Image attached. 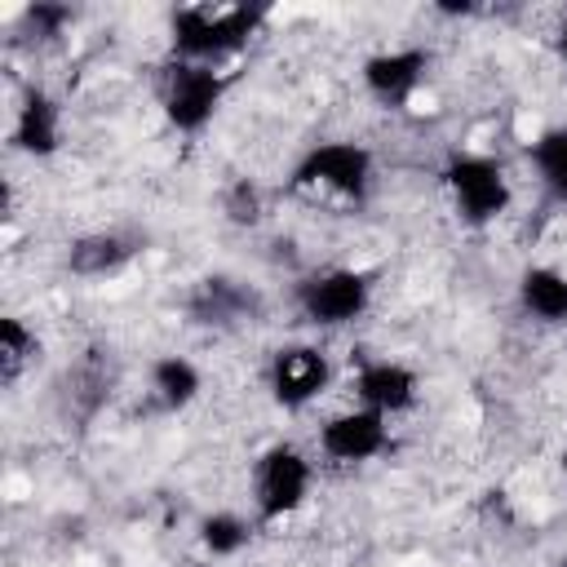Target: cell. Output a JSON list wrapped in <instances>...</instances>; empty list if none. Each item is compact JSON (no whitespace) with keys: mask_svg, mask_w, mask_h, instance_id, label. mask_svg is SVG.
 <instances>
[{"mask_svg":"<svg viewBox=\"0 0 567 567\" xmlns=\"http://www.w3.org/2000/svg\"><path fill=\"white\" fill-rule=\"evenodd\" d=\"M390 443H394L390 421L359 403L337 408L315 425V447L328 465H372L390 452Z\"/></svg>","mask_w":567,"mask_h":567,"instance_id":"9","label":"cell"},{"mask_svg":"<svg viewBox=\"0 0 567 567\" xmlns=\"http://www.w3.org/2000/svg\"><path fill=\"white\" fill-rule=\"evenodd\" d=\"M18 18L40 40H58V35H66V27H75V9L71 4H27V9H18Z\"/></svg>","mask_w":567,"mask_h":567,"instance_id":"20","label":"cell"},{"mask_svg":"<svg viewBox=\"0 0 567 567\" xmlns=\"http://www.w3.org/2000/svg\"><path fill=\"white\" fill-rule=\"evenodd\" d=\"M252 540H257V518L244 514V509H226V505H217V509H204V514L195 518V545H199L213 563H230V558H239Z\"/></svg>","mask_w":567,"mask_h":567,"instance_id":"16","label":"cell"},{"mask_svg":"<svg viewBox=\"0 0 567 567\" xmlns=\"http://www.w3.org/2000/svg\"><path fill=\"white\" fill-rule=\"evenodd\" d=\"M558 470H563V478H567V447H563V456H558Z\"/></svg>","mask_w":567,"mask_h":567,"instance_id":"22","label":"cell"},{"mask_svg":"<svg viewBox=\"0 0 567 567\" xmlns=\"http://www.w3.org/2000/svg\"><path fill=\"white\" fill-rule=\"evenodd\" d=\"M146 394L155 399L159 412H186L204 394V368L190 354L164 350L146 363Z\"/></svg>","mask_w":567,"mask_h":567,"instance_id":"14","label":"cell"},{"mask_svg":"<svg viewBox=\"0 0 567 567\" xmlns=\"http://www.w3.org/2000/svg\"><path fill=\"white\" fill-rule=\"evenodd\" d=\"M439 186L465 230H492L514 208L509 164L492 151H447V159L439 164Z\"/></svg>","mask_w":567,"mask_h":567,"instance_id":"4","label":"cell"},{"mask_svg":"<svg viewBox=\"0 0 567 567\" xmlns=\"http://www.w3.org/2000/svg\"><path fill=\"white\" fill-rule=\"evenodd\" d=\"M261 381H266V394L279 412H306L332 390L337 363H332L328 346L301 337V341H284L266 354Z\"/></svg>","mask_w":567,"mask_h":567,"instance_id":"7","label":"cell"},{"mask_svg":"<svg viewBox=\"0 0 567 567\" xmlns=\"http://www.w3.org/2000/svg\"><path fill=\"white\" fill-rule=\"evenodd\" d=\"M377 301V270L354 261L315 266L292 279V310L315 332H346L359 319H368Z\"/></svg>","mask_w":567,"mask_h":567,"instance_id":"3","label":"cell"},{"mask_svg":"<svg viewBox=\"0 0 567 567\" xmlns=\"http://www.w3.org/2000/svg\"><path fill=\"white\" fill-rule=\"evenodd\" d=\"M266 18L270 9L261 4H177L164 22L168 58L230 71V62H239L252 49Z\"/></svg>","mask_w":567,"mask_h":567,"instance_id":"1","label":"cell"},{"mask_svg":"<svg viewBox=\"0 0 567 567\" xmlns=\"http://www.w3.org/2000/svg\"><path fill=\"white\" fill-rule=\"evenodd\" d=\"M66 146V111L62 97L44 84H22L9 115V151L27 159H53Z\"/></svg>","mask_w":567,"mask_h":567,"instance_id":"11","label":"cell"},{"mask_svg":"<svg viewBox=\"0 0 567 567\" xmlns=\"http://www.w3.org/2000/svg\"><path fill=\"white\" fill-rule=\"evenodd\" d=\"M430 71H434V49L385 44L359 62V89H363V97H372L385 111H408L416 102V93L425 89Z\"/></svg>","mask_w":567,"mask_h":567,"instance_id":"8","label":"cell"},{"mask_svg":"<svg viewBox=\"0 0 567 567\" xmlns=\"http://www.w3.org/2000/svg\"><path fill=\"white\" fill-rule=\"evenodd\" d=\"M244 306H248V292L235 279H221V275L199 279V288L190 297V315L199 323H230V319L244 315Z\"/></svg>","mask_w":567,"mask_h":567,"instance_id":"18","label":"cell"},{"mask_svg":"<svg viewBox=\"0 0 567 567\" xmlns=\"http://www.w3.org/2000/svg\"><path fill=\"white\" fill-rule=\"evenodd\" d=\"M142 257V239L120 230V226H102V230H84L66 244L62 252V266L66 275L84 279V284H102V279H115L124 275L133 261Z\"/></svg>","mask_w":567,"mask_h":567,"instance_id":"12","label":"cell"},{"mask_svg":"<svg viewBox=\"0 0 567 567\" xmlns=\"http://www.w3.org/2000/svg\"><path fill=\"white\" fill-rule=\"evenodd\" d=\"M523 159L540 186V195L558 208H567V120L558 124H540L527 146H523Z\"/></svg>","mask_w":567,"mask_h":567,"instance_id":"15","label":"cell"},{"mask_svg":"<svg viewBox=\"0 0 567 567\" xmlns=\"http://www.w3.org/2000/svg\"><path fill=\"white\" fill-rule=\"evenodd\" d=\"M44 354V341L35 332V323H27L22 315H0V381L18 385Z\"/></svg>","mask_w":567,"mask_h":567,"instance_id":"17","label":"cell"},{"mask_svg":"<svg viewBox=\"0 0 567 567\" xmlns=\"http://www.w3.org/2000/svg\"><path fill=\"white\" fill-rule=\"evenodd\" d=\"M288 190L363 208L377 190V155L368 142H354V137H319L292 159Z\"/></svg>","mask_w":567,"mask_h":567,"instance_id":"2","label":"cell"},{"mask_svg":"<svg viewBox=\"0 0 567 567\" xmlns=\"http://www.w3.org/2000/svg\"><path fill=\"white\" fill-rule=\"evenodd\" d=\"M514 306L536 328H567V270L554 261H527L514 275Z\"/></svg>","mask_w":567,"mask_h":567,"instance_id":"13","label":"cell"},{"mask_svg":"<svg viewBox=\"0 0 567 567\" xmlns=\"http://www.w3.org/2000/svg\"><path fill=\"white\" fill-rule=\"evenodd\" d=\"M350 385V403L368 408V412H381L385 421L394 416H408L416 403H421V372L408 363V359H390V354H368L350 368L346 377Z\"/></svg>","mask_w":567,"mask_h":567,"instance_id":"10","label":"cell"},{"mask_svg":"<svg viewBox=\"0 0 567 567\" xmlns=\"http://www.w3.org/2000/svg\"><path fill=\"white\" fill-rule=\"evenodd\" d=\"M549 49H554V58H558V66L567 71V13L558 18V27H554V35H549Z\"/></svg>","mask_w":567,"mask_h":567,"instance_id":"21","label":"cell"},{"mask_svg":"<svg viewBox=\"0 0 567 567\" xmlns=\"http://www.w3.org/2000/svg\"><path fill=\"white\" fill-rule=\"evenodd\" d=\"M221 217L230 221V226H239V230H252V226H261V217H266V199H261V186L257 182H230L226 186V195H221Z\"/></svg>","mask_w":567,"mask_h":567,"instance_id":"19","label":"cell"},{"mask_svg":"<svg viewBox=\"0 0 567 567\" xmlns=\"http://www.w3.org/2000/svg\"><path fill=\"white\" fill-rule=\"evenodd\" d=\"M230 84H235V75L221 66H195V62L168 58L155 80V102H159L164 124L177 137H199L221 115Z\"/></svg>","mask_w":567,"mask_h":567,"instance_id":"6","label":"cell"},{"mask_svg":"<svg viewBox=\"0 0 567 567\" xmlns=\"http://www.w3.org/2000/svg\"><path fill=\"white\" fill-rule=\"evenodd\" d=\"M315 456L292 443V439H275L252 456V474H248V501H252V518L257 527H279L288 518H297L310 496H315Z\"/></svg>","mask_w":567,"mask_h":567,"instance_id":"5","label":"cell"}]
</instances>
